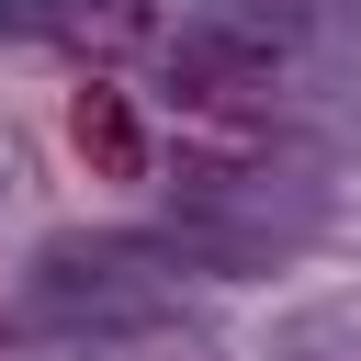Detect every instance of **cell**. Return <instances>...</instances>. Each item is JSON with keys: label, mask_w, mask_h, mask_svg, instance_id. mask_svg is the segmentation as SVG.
<instances>
[{"label": "cell", "mask_w": 361, "mask_h": 361, "mask_svg": "<svg viewBox=\"0 0 361 361\" xmlns=\"http://www.w3.org/2000/svg\"><path fill=\"white\" fill-rule=\"evenodd\" d=\"M45 34L79 45V56H147L158 45V11L147 0H45Z\"/></svg>", "instance_id": "7a4b0ae2"}, {"label": "cell", "mask_w": 361, "mask_h": 361, "mask_svg": "<svg viewBox=\"0 0 361 361\" xmlns=\"http://www.w3.org/2000/svg\"><path fill=\"white\" fill-rule=\"evenodd\" d=\"M68 147L90 158V180H147V124L113 79H79L68 90Z\"/></svg>", "instance_id": "6da1fadb"}]
</instances>
